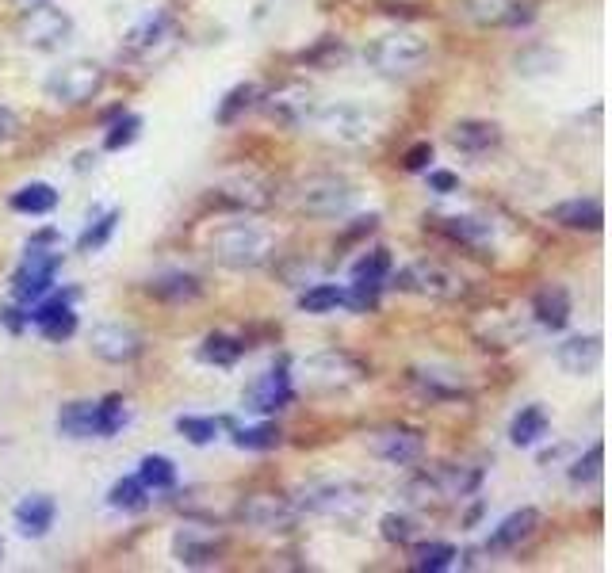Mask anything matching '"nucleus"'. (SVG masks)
<instances>
[{"label": "nucleus", "mask_w": 612, "mask_h": 573, "mask_svg": "<svg viewBox=\"0 0 612 573\" xmlns=\"http://www.w3.org/2000/svg\"><path fill=\"white\" fill-rule=\"evenodd\" d=\"M306 127H314L322 138L337 142V146H368L383 134V115L356 104H329L314 107Z\"/></svg>", "instance_id": "f257e3e1"}, {"label": "nucleus", "mask_w": 612, "mask_h": 573, "mask_svg": "<svg viewBox=\"0 0 612 573\" xmlns=\"http://www.w3.org/2000/svg\"><path fill=\"white\" fill-rule=\"evenodd\" d=\"M211 253L222 268H234V272H249V268H261L276 253V241L268 230L253 226V222H234V226H222L219 234L211 237Z\"/></svg>", "instance_id": "f03ea898"}, {"label": "nucleus", "mask_w": 612, "mask_h": 573, "mask_svg": "<svg viewBox=\"0 0 612 573\" xmlns=\"http://www.w3.org/2000/svg\"><path fill=\"white\" fill-rule=\"evenodd\" d=\"M356 188L341 176H306L295 191V207L314 218H341L352 211Z\"/></svg>", "instance_id": "7ed1b4c3"}, {"label": "nucleus", "mask_w": 612, "mask_h": 573, "mask_svg": "<svg viewBox=\"0 0 612 573\" xmlns=\"http://www.w3.org/2000/svg\"><path fill=\"white\" fill-rule=\"evenodd\" d=\"M429 58V43L417 39L410 31H394V35H383L379 43L368 50V62L383 73V77H410L417 73Z\"/></svg>", "instance_id": "20e7f679"}, {"label": "nucleus", "mask_w": 612, "mask_h": 573, "mask_svg": "<svg viewBox=\"0 0 612 573\" xmlns=\"http://www.w3.org/2000/svg\"><path fill=\"white\" fill-rule=\"evenodd\" d=\"M180 39V31H176V20L169 12H153L146 16L142 23H134L131 31H127V39H123V50H127V58L131 62H161L169 50L176 46Z\"/></svg>", "instance_id": "39448f33"}, {"label": "nucleus", "mask_w": 612, "mask_h": 573, "mask_svg": "<svg viewBox=\"0 0 612 573\" xmlns=\"http://www.w3.org/2000/svg\"><path fill=\"white\" fill-rule=\"evenodd\" d=\"M104 88V69L96 62H69L50 73L46 81V96L58 107H81L96 100V92Z\"/></svg>", "instance_id": "423d86ee"}, {"label": "nucleus", "mask_w": 612, "mask_h": 573, "mask_svg": "<svg viewBox=\"0 0 612 573\" xmlns=\"http://www.w3.org/2000/svg\"><path fill=\"white\" fill-rule=\"evenodd\" d=\"M58 264H62V253L43 249V245H31L27 256H23L20 272H16V279H12V295L20 298V302H39V298L54 287V272H58Z\"/></svg>", "instance_id": "0eeeda50"}, {"label": "nucleus", "mask_w": 612, "mask_h": 573, "mask_svg": "<svg viewBox=\"0 0 612 573\" xmlns=\"http://www.w3.org/2000/svg\"><path fill=\"white\" fill-rule=\"evenodd\" d=\"M299 375L310 390H345V386L364 379V367L345 352H322V356H310L299 363Z\"/></svg>", "instance_id": "6e6552de"}, {"label": "nucleus", "mask_w": 612, "mask_h": 573, "mask_svg": "<svg viewBox=\"0 0 612 573\" xmlns=\"http://www.w3.org/2000/svg\"><path fill=\"white\" fill-rule=\"evenodd\" d=\"M69 35H73V20L50 4H35L20 20V39L35 50H58L69 43Z\"/></svg>", "instance_id": "1a4fd4ad"}, {"label": "nucleus", "mask_w": 612, "mask_h": 573, "mask_svg": "<svg viewBox=\"0 0 612 573\" xmlns=\"http://www.w3.org/2000/svg\"><path fill=\"white\" fill-rule=\"evenodd\" d=\"M398 287L410 291V295H429V298L463 295V279L456 272H448V268H440V264H429V260L402 268L398 272Z\"/></svg>", "instance_id": "9d476101"}, {"label": "nucleus", "mask_w": 612, "mask_h": 573, "mask_svg": "<svg viewBox=\"0 0 612 573\" xmlns=\"http://www.w3.org/2000/svg\"><path fill=\"white\" fill-rule=\"evenodd\" d=\"M295 505L306 512H322V516H349L360 509V489L352 482H310Z\"/></svg>", "instance_id": "9b49d317"}, {"label": "nucleus", "mask_w": 612, "mask_h": 573, "mask_svg": "<svg viewBox=\"0 0 612 573\" xmlns=\"http://www.w3.org/2000/svg\"><path fill=\"white\" fill-rule=\"evenodd\" d=\"M241 520L253 524V528H264V531H284L295 524L299 516V505L287 501V497H276V493H253L241 501Z\"/></svg>", "instance_id": "f8f14e48"}, {"label": "nucleus", "mask_w": 612, "mask_h": 573, "mask_svg": "<svg viewBox=\"0 0 612 573\" xmlns=\"http://www.w3.org/2000/svg\"><path fill=\"white\" fill-rule=\"evenodd\" d=\"M368 447H372L383 463L410 467V463H417V459H421L425 440L417 436L414 428H379V432H372V436H368Z\"/></svg>", "instance_id": "ddd939ff"}, {"label": "nucleus", "mask_w": 612, "mask_h": 573, "mask_svg": "<svg viewBox=\"0 0 612 573\" xmlns=\"http://www.w3.org/2000/svg\"><path fill=\"white\" fill-rule=\"evenodd\" d=\"M173 554L180 566L203 570V566H215L222 558V539L207 528H180L173 539Z\"/></svg>", "instance_id": "4468645a"}, {"label": "nucleus", "mask_w": 612, "mask_h": 573, "mask_svg": "<svg viewBox=\"0 0 612 573\" xmlns=\"http://www.w3.org/2000/svg\"><path fill=\"white\" fill-rule=\"evenodd\" d=\"M261 107H264V115L276 119L280 127H306L310 115H314V96L299 85H287V88H280V92H272Z\"/></svg>", "instance_id": "2eb2a0df"}, {"label": "nucleus", "mask_w": 612, "mask_h": 573, "mask_svg": "<svg viewBox=\"0 0 612 573\" xmlns=\"http://www.w3.org/2000/svg\"><path fill=\"white\" fill-rule=\"evenodd\" d=\"M88 344H92V352L100 360L108 363H131L142 352V337L134 329H127V325H96Z\"/></svg>", "instance_id": "dca6fc26"}, {"label": "nucleus", "mask_w": 612, "mask_h": 573, "mask_svg": "<svg viewBox=\"0 0 612 573\" xmlns=\"http://www.w3.org/2000/svg\"><path fill=\"white\" fill-rule=\"evenodd\" d=\"M287 402H291V375L287 371H264L245 394V409H253V413H276Z\"/></svg>", "instance_id": "f3484780"}, {"label": "nucleus", "mask_w": 612, "mask_h": 573, "mask_svg": "<svg viewBox=\"0 0 612 573\" xmlns=\"http://www.w3.org/2000/svg\"><path fill=\"white\" fill-rule=\"evenodd\" d=\"M215 203L234 207V211H264L272 203V191L264 188L261 180H253V176H238V180L215 188Z\"/></svg>", "instance_id": "a211bd4d"}, {"label": "nucleus", "mask_w": 612, "mask_h": 573, "mask_svg": "<svg viewBox=\"0 0 612 573\" xmlns=\"http://www.w3.org/2000/svg\"><path fill=\"white\" fill-rule=\"evenodd\" d=\"M601 356H605L601 337H570L567 344H559V352H555V360H559V367H563L567 375H593V371L601 367Z\"/></svg>", "instance_id": "6ab92c4d"}, {"label": "nucleus", "mask_w": 612, "mask_h": 573, "mask_svg": "<svg viewBox=\"0 0 612 573\" xmlns=\"http://www.w3.org/2000/svg\"><path fill=\"white\" fill-rule=\"evenodd\" d=\"M27 321H35L39 325V333H43L46 340H69L73 333H77V314L69 310L66 298H50V302H43V306H35V314H27Z\"/></svg>", "instance_id": "aec40b11"}, {"label": "nucleus", "mask_w": 612, "mask_h": 573, "mask_svg": "<svg viewBox=\"0 0 612 573\" xmlns=\"http://www.w3.org/2000/svg\"><path fill=\"white\" fill-rule=\"evenodd\" d=\"M448 138L463 153H486V149H494L502 142V130H498V123H486V119H463V123L452 127Z\"/></svg>", "instance_id": "412c9836"}, {"label": "nucleus", "mask_w": 612, "mask_h": 573, "mask_svg": "<svg viewBox=\"0 0 612 573\" xmlns=\"http://www.w3.org/2000/svg\"><path fill=\"white\" fill-rule=\"evenodd\" d=\"M536 528H540V512L536 509L513 512V516H505L502 528L494 531V539H490L486 547H490V551H513V547H521L525 539H532Z\"/></svg>", "instance_id": "4be33fe9"}, {"label": "nucleus", "mask_w": 612, "mask_h": 573, "mask_svg": "<svg viewBox=\"0 0 612 573\" xmlns=\"http://www.w3.org/2000/svg\"><path fill=\"white\" fill-rule=\"evenodd\" d=\"M58 432L69 436V440H92V436H100V409H96V402H69L58 413Z\"/></svg>", "instance_id": "5701e85b"}, {"label": "nucleus", "mask_w": 612, "mask_h": 573, "mask_svg": "<svg viewBox=\"0 0 612 573\" xmlns=\"http://www.w3.org/2000/svg\"><path fill=\"white\" fill-rule=\"evenodd\" d=\"M532 314H536V321H540L544 329H563V325L570 321V295H567V287H559V283L544 287L540 295L532 298Z\"/></svg>", "instance_id": "b1692460"}, {"label": "nucleus", "mask_w": 612, "mask_h": 573, "mask_svg": "<svg viewBox=\"0 0 612 573\" xmlns=\"http://www.w3.org/2000/svg\"><path fill=\"white\" fill-rule=\"evenodd\" d=\"M54 501L46 497V493H31V497H23L20 505H16V524H20L23 535H46L50 524H54Z\"/></svg>", "instance_id": "393cba45"}, {"label": "nucleus", "mask_w": 612, "mask_h": 573, "mask_svg": "<svg viewBox=\"0 0 612 573\" xmlns=\"http://www.w3.org/2000/svg\"><path fill=\"white\" fill-rule=\"evenodd\" d=\"M551 218L559 222V226H567V230H601V222H605V211H601V203L597 199H570V203H559Z\"/></svg>", "instance_id": "a878e982"}, {"label": "nucleus", "mask_w": 612, "mask_h": 573, "mask_svg": "<svg viewBox=\"0 0 612 573\" xmlns=\"http://www.w3.org/2000/svg\"><path fill=\"white\" fill-rule=\"evenodd\" d=\"M146 291L161 302H192L199 295V279L184 276V272H169V276H157L146 283Z\"/></svg>", "instance_id": "bb28decb"}, {"label": "nucleus", "mask_w": 612, "mask_h": 573, "mask_svg": "<svg viewBox=\"0 0 612 573\" xmlns=\"http://www.w3.org/2000/svg\"><path fill=\"white\" fill-rule=\"evenodd\" d=\"M547 436V409L544 405H528L521 409L517 417H513V425H509V440L517 447H528L536 444V440H544Z\"/></svg>", "instance_id": "cd10ccee"}, {"label": "nucleus", "mask_w": 612, "mask_h": 573, "mask_svg": "<svg viewBox=\"0 0 612 573\" xmlns=\"http://www.w3.org/2000/svg\"><path fill=\"white\" fill-rule=\"evenodd\" d=\"M58 207V191L50 184H23L16 195H12V211L20 214H50Z\"/></svg>", "instance_id": "c85d7f7f"}, {"label": "nucleus", "mask_w": 612, "mask_h": 573, "mask_svg": "<svg viewBox=\"0 0 612 573\" xmlns=\"http://www.w3.org/2000/svg\"><path fill=\"white\" fill-rule=\"evenodd\" d=\"M241 352H245V344L238 337H226V333H211V337L199 344V356L207 363H215V367H230V363L241 360Z\"/></svg>", "instance_id": "c756f323"}, {"label": "nucleus", "mask_w": 612, "mask_h": 573, "mask_svg": "<svg viewBox=\"0 0 612 573\" xmlns=\"http://www.w3.org/2000/svg\"><path fill=\"white\" fill-rule=\"evenodd\" d=\"M108 501L123 512H142L150 505V489L142 486V478H119V482L111 486Z\"/></svg>", "instance_id": "7c9ffc66"}, {"label": "nucleus", "mask_w": 612, "mask_h": 573, "mask_svg": "<svg viewBox=\"0 0 612 573\" xmlns=\"http://www.w3.org/2000/svg\"><path fill=\"white\" fill-rule=\"evenodd\" d=\"M459 554L452 543H421L414 551V570L417 573H440L456 562Z\"/></svg>", "instance_id": "2f4dec72"}, {"label": "nucleus", "mask_w": 612, "mask_h": 573, "mask_svg": "<svg viewBox=\"0 0 612 573\" xmlns=\"http://www.w3.org/2000/svg\"><path fill=\"white\" fill-rule=\"evenodd\" d=\"M138 478L146 489H173L176 486V467L165 459V455H146L142 467H138Z\"/></svg>", "instance_id": "473e14b6"}, {"label": "nucleus", "mask_w": 612, "mask_h": 573, "mask_svg": "<svg viewBox=\"0 0 612 573\" xmlns=\"http://www.w3.org/2000/svg\"><path fill=\"white\" fill-rule=\"evenodd\" d=\"M341 302H345V291L333 287V283H318V287L303 291V298H299V306H303L306 314H329V310H337Z\"/></svg>", "instance_id": "72a5a7b5"}, {"label": "nucleus", "mask_w": 612, "mask_h": 573, "mask_svg": "<svg viewBox=\"0 0 612 573\" xmlns=\"http://www.w3.org/2000/svg\"><path fill=\"white\" fill-rule=\"evenodd\" d=\"M253 100H257V85H238L226 92V100L219 104V123L222 127H230V123H238L241 111H249L253 107Z\"/></svg>", "instance_id": "f704fd0d"}, {"label": "nucleus", "mask_w": 612, "mask_h": 573, "mask_svg": "<svg viewBox=\"0 0 612 573\" xmlns=\"http://www.w3.org/2000/svg\"><path fill=\"white\" fill-rule=\"evenodd\" d=\"M459 12L471 23H505L509 0H459Z\"/></svg>", "instance_id": "c9c22d12"}, {"label": "nucleus", "mask_w": 612, "mask_h": 573, "mask_svg": "<svg viewBox=\"0 0 612 573\" xmlns=\"http://www.w3.org/2000/svg\"><path fill=\"white\" fill-rule=\"evenodd\" d=\"M414 382L429 398H456L459 394V379L448 371H414Z\"/></svg>", "instance_id": "e433bc0d"}, {"label": "nucleus", "mask_w": 612, "mask_h": 573, "mask_svg": "<svg viewBox=\"0 0 612 573\" xmlns=\"http://www.w3.org/2000/svg\"><path fill=\"white\" fill-rule=\"evenodd\" d=\"M391 272V253L387 249H372L364 253L356 264H352V279H372V283H383Z\"/></svg>", "instance_id": "4c0bfd02"}, {"label": "nucleus", "mask_w": 612, "mask_h": 573, "mask_svg": "<svg viewBox=\"0 0 612 573\" xmlns=\"http://www.w3.org/2000/svg\"><path fill=\"white\" fill-rule=\"evenodd\" d=\"M440 222H444V234H452L456 241H471V245L490 241V222L482 218H440Z\"/></svg>", "instance_id": "58836bf2"}, {"label": "nucleus", "mask_w": 612, "mask_h": 573, "mask_svg": "<svg viewBox=\"0 0 612 573\" xmlns=\"http://www.w3.org/2000/svg\"><path fill=\"white\" fill-rule=\"evenodd\" d=\"M234 444H238L241 451H272V447L280 444V432H276V425L241 428L238 436H234Z\"/></svg>", "instance_id": "ea45409f"}, {"label": "nucleus", "mask_w": 612, "mask_h": 573, "mask_svg": "<svg viewBox=\"0 0 612 573\" xmlns=\"http://www.w3.org/2000/svg\"><path fill=\"white\" fill-rule=\"evenodd\" d=\"M138 130H142V119H138V115H131V111H123V115L111 123L108 134H104V146H108V149L131 146L134 138H138Z\"/></svg>", "instance_id": "a19ab883"}, {"label": "nucleus", "mask_w": 612, "mask_h": 573, "mask_svg": "<svg viewBox=\"0 0 612 573\" xmlns=\"http://www.w3.org/2000/svg\"><path fill=\"white\" fill-rule=\"evenodd\" d=\"M176 432H180L184 440H192V444H211V440L219 436V421H211V417H180V421H176Z\"/></svg>", "instance_id": "79ce46f5"}, {"label": "nucleus", "mask_w": 612, "mask_h": 573, "mask_svg": "<svg viewBox=\"0 0 612 573\" xmlns=\"http://www.w3.org/2000/svg\"><path fill=\"white\" fill-rule=\"evenodd\" d=\"M601 463H605V447L593 444L590 451H586V459L574 463L570 482H574V486H590V482H597V478H601Z\"/></svg>", "instance_id": "37998d69"}, {"label": "nucleus", "mask_w": 612, "mask_h": 573, "mask_svg": "<svg viewBox=\"0 0 612 573\" xmlns=\"http://www.w3.org/2000/svg\"><path fill=\"white\" fill-rule=\"evenodd\" d=\"M379 291H383V283H372V279H356L352 283V291L345 295L341 306H349L356 314H364V310H375V302H379Z\"/></svg>", "instance_id": "c03bdc74"}, {"label": "nucleus", "mask_w": 612, "mask_h": 573, "mask_svg": "<svg viewBox=\"0 0 612 573\" xmlns=\"http://www.w3.org/2000/svg\"><path fill=\"white\" fill-rule=\"evenodd\" d=\"M96 409H100V436H115L127 425V402L123 398H104V402H96Z\"/></svg>", "instance_id": "a18cd8bd"}, {"label": "nucleus", "mask_w": 612, "mask_h": 573, "mask_svg": "<svg viewBox=\"0 0 612 573\" xmlns=\"http://www.w3.org/2000/svg\"><path fill=\"white\" fill-rule=\"evenodd\" d=\"M115 222H119V214H115V211H108L104 218H96V222L88 226L85 234H81L77 249H81V253H92V249H100V245H104V241L111 237V230H115Z\"/></svg>", "instance_id": "49530a36"}, {"label": "nucleus", "mask_w": 612, "mask_h": 573, "mask_svg": "<svg viewBox=\"0 0 612 573\" xmlns=\"http://www.w3.org/2000/svg\"><path fill=\"white\" fill-rule=\"evenodd\" d=\"M383 539L387 543H410L414 539V520L410 516H398V512L383 516Z\"/></svg>", "instance_id": "de8ad7c7"}, {"label": "nucleus", "mask_w": 612, "mask_h": 573, "mask_svg": "<svg viewBox=\"0 0 612 573\" xmlns=\"http://www.w3.org/2000/svg\"><path fill=\"white\" fill-rule=\"evenodd\" d=\"M345 54H349L345 43H337V39H322V43L306 54V62L310 65H337V62H345Z\"/></svg>", "instance_id": "09e8293b"}, {"label": "nucleus", "mask_w": 612, "mask_h": 573, "mask_svg": "<svg viewBox=\"0 0 612 573\" xmlns=\"http://www.w3.org/2000/svg\"><path fill=\"white\" fill-rule=\"evenodd\" d=\"M433 161V146L429 142H417L414 149H406V157H402V169L406 172H421L425 165Z\"/></svg>", "instance_id": "8fccbe9b"}, {"label": "nucleus", "mask_w": 612, "mask_h": 573, "mask_svg": "<svg viewBox=\"0 0 612 573\" xmlns=\"http://www.w3.org/2000/svg\"><path fill=\"white\" fill-rule=\"evenodd\" d=\"M16 134H20V119L8 107H0V142H12Z\"/></svg>", "instance_id": "3c124183"}, {"label": "nucleus", "mask_w": 612, "mask_h": 573, "mask_svg": "<svg viewBox=\"0 0 612 573\" xmlns=\"http://www.w3.org/2000/svg\"><path fill=\"white\" fill-rule=\"evenodd\" d=\"M429 188L440 191V195H448V191L459 188V180L452 176V172H429Z\"/></svg>", "instance_id": "603ef678"}, {"label": "nucleus", "mask_w": 612, "mask_h": 573, "mask_svg": "<svg viewBox=\"0 0 612 573\" xmlns=\"http://www.w3.org/2000/svg\"><path fill=\"white\" fill-rule=\"evenodd\" d=\"M0 554H4V543H0Z\"/></svg>", "instance_id": "864d4df0"}]
</instances>
